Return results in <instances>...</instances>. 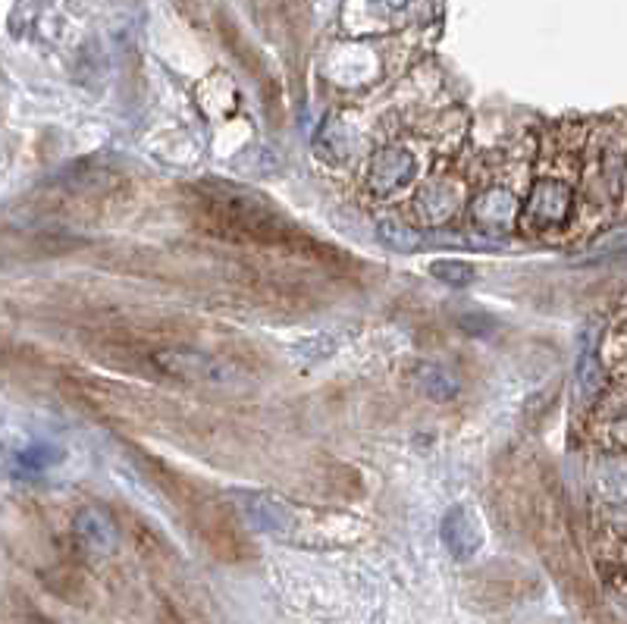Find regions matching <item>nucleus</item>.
Here are the masks:
<instances>
[{"instance_id": "nucleus-3", "label": "nucleus", "mask_w": 627, "mask_h": 624, "mask_svg": "<svg viewBox=\"0 0 627 624\" xmlns=\"http://www.w3.org/2000/svg\"><path fill=\"white\" fill-rule=\"evenodd\" d=\"M571 214V189L565 182H555V179H543L533 195L527 198V207H524V217L537 226H552V223H562L565 217Z\"/></svg>"}, {"instance_id": "nucleus-5", "label": "nucleus", "mask_w": 627, "mask_h": 624, "mask_svg": "<svg viewBox=\"0 0 627 624\" xmlns=\"http://www.w3.org/2000/svg\"><path fill=\"white\" fill-rule=\"evenodd\" d=\"M446 543L452 546L455 556H471V552L480 546V534L471 518H464L461 508H455V512L446 518Z\"/></svg>"}, {"instance_id": "nucleus-4", "label": "nucleus", "mask_w": 627, "mask_h": 624, "mask_svg": "<svg viewBox=\"0 0 627 624\" xmlns=\"http://www.w3.org/2000/svg\"><path fill=\"white\" fill-rule=\"evenodd\" d=\"M76 534L79 540L95 549V552H110L116 546V527L110 524V518L104 512H95V508H88L76 518Z\"/></svg>"}, {"instance_id": "nucleus-1", "label": "nucleus", "mask_w": 627, "mask_h": 624, "mask_svg": "<svg viewBox=\"0 0 627 624\" xmlns=\"http://www.w3.org/2000/svg\"><path fill=\"white\" fill-rule=\"evenodd\" d=\"M201 198L207 204V214H211L226 233L248 236V239H270V242L289 233L286 223L273 214V207L245 189L217 186L214 192H201Z\"/></svg>"}, {"instance_id": "nucleus-6", "label": "nucleus", "mask_w": 627, "mask_h": 624, "mask_svg": "<svg viewBox=\"0 0 627 624\" xmlns=\"http://www.w3.org/2000/svg\"><path fill=\"white\" fill-rule=\"evenodd\" d=\"M433 276H439L449 286H468L474 280V270L461 261H436L433 264Z\"/></svg>"}, {"instance_id": "nucleus-2", "label": "nucleus", "mask_w": 627, "mask_h": 624, "mask_svg": "<svg viewBox=\"0 0 627 624\" xmlns=\"http://www.w3.org/2000/svg\"><path fill=\"white\" fill-rule=\"evenodd\" d=\"M154 364L160 367V371H167L170 377L185 380L192 386H211V389H242L245 386V377L232 364H226L214 355L195 352V349L157 352Z\"/></svg>"}]
</instances>
